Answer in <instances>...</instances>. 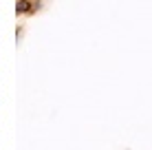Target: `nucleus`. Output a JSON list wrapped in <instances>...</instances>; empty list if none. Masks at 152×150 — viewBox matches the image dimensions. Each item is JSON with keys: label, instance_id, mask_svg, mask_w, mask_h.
<instances>
[{"label": "nucleus", "instance_id": "1", "mask_svg": "<svg viewBox=\"0 0 152 150\" xmlns=\"http://www.w3.org/2000/svg\"><path fill=\"white\" fill-rule=\"evenodd\" d=\"M42 9V0H15V15L18 18H31Z\"/></svg>", "mask_w": 152, "mask_h": 150}]
</instances>
